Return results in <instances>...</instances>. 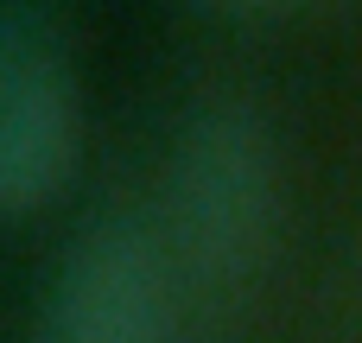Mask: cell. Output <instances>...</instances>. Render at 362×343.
I'll return each instance as SVG.
<instances>
[{
    "mask_svg": "<svg viewBox=\"0 0 362 343\" xmlns=\"http://www.w3.org/2000/svg\"><path fill=\"white\" fill-rule=\"evenodd\" d=\"M76 153V102L51 19L32 0H0V210L32 216L57 197Z\"/></svg>",
    "mask_w": 362,
    "mask_h": 343,
    "instance_id": "cell-3",
    "label": "cell"
},
{
    "mask_svg": "<svg viewBox=\"0 0 362 343\" xmlns=\"http://www.w3.org/2000/svg\"><path fill=\"white\" fill-rule=\"evenodd\" d=\"M223 6H280V0H223Z\"/></svg>",
    "mask_w": 362,
    "mask_h": 343,
    "instance_id": "cell-4",
    "label": "cell"
},
{
    "mask_svg": "<svg viewBox=\"0 0 362 343\" xmlns=\"http://www.w3.org/2000/svg\"><path fill=\"white\" fill-rule=\"evenodd\" d=\"M172 255L134 216H89L45 286L32 343H172Z\"/></svg>",
    "mask_w": 362,
    "mask_h": 343,
    "instance_id": "cell-2",
    "label": "cell"
},
{
    "mask_svg": "<svg viewBox=\"0 0 362 343\" xmlns=\"http://www.w3.org/2000/svg\"><path fill=\"white\" fill-rule=\"evenodd\" d=\"M280 216V172L267 121L235 102L210 95L185 115L172 153H165V210L159 242L172 255V274L197 293H242L274 242Z\"/></svg>",
    "mask_w": 362,
    "mask_h": 343,
    "instance_id": "cell-1",
    "label": "cell"
}]
</instances>
